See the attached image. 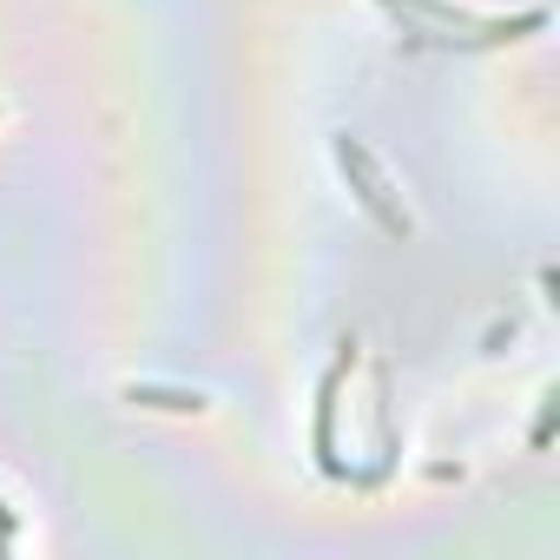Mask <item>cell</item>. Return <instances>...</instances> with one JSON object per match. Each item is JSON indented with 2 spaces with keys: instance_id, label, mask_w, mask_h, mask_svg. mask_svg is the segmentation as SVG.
Listing matches in <instances>:
<instances>
[{
  "instance_id": "7a4b0ae2",
  "label": "cell",
  "mask_w": 560,
  "mask_h": 560,
  "mask_svg": "<svg viewBox=\"0 0 560 560\" xmlns=\"http://www.w3.org/2000/svg\"><path fill=\"white\" fill-rule=\"evenodd\" d=\"M132 402H152V409H205V396H172V389H132Z\"/></svg>"
},
{
  "instance_id": "6da1fadb",
  "label": "cell",
  "mask_w": 560,
  "mask_h": 560,
  "mask_svg": "<svg viewBox=\"0 0 560 560\" xmlns=\"http://www.w3.org/2000/svg\"><path fill=\"white\" fill-rule=\"evenodd\" d=\"M337 159H343V172L357 178V205H363V211H370V218H376L389 237H409V211L389 198V178L376 172V159H370L357 139H337Z\"/></svg>"
}]
</instances>
